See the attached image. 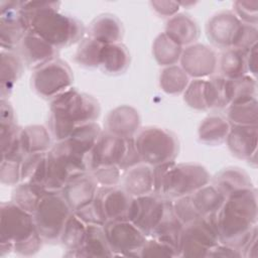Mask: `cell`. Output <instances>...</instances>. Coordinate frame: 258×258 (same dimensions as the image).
<instances>
[{
    "instance_id": "cell-1",
    "label": "cell",
    "mask_w": 258,
    "mask_h": 258,
    "mask_svg": "<svg viewBox=\"0 0 258 258\" xmlns=\"http://www.w3.org/2000/svg\"><path fill=\"white\" fill-rule=\"evenodd\" d=\"M60 2L23 1L20 12L31 31L56 49L81 41L85 33L83 23L77 18L60 13Z\"/></svg>"
},
{
    "instance_id": "cell-2",
    "label": "cell",
    "mask_w": 258,
    "mask_h": 258,
    "mask_svg": "<svg viewBox=\"0 0 258 258\" xmlns=\"http://www.w3.org/2000/svg\"><path fill=\"white\" fill-rule=\"evenodd\" d=\"M219 242L241 251L257 232V191L254 187L228 197L216 215Z\"/></svg>"
},
{
    "instance_id": "cell-3",
    "label": "cell",
    "mask_w": 258,
    "mask_h": 258,
    "mask_svg": "<svg viewBox=\"0 0 258 258\" xmlns=\"http://www.w3.org/2000/svg\"><path fill=\"white\" fill-rule=\"evenodd\" d=\"M49 130L55 141L67 139L76 127L94 122L100 115V105L92 96L70 88L50 102Z\"/></svg>"
},
{
    "instance_id": "cell-4",
    "label": "cell",
    "mask_w": 258,
    "mask_h": 258,
    "mask_svg": "<svg viewBox=\"0 0 258 258\" xmlns=\"http://www.w3.org/2000/svg\"><path fill=\"white\" fill-rule=\"evenodd\" d=\"M152 171L153 194L169 200L189 196L211 180L207 168L198 163L171 161L152 166Z\"/></svg>"
},
{
    "instance_id": "cell-5",
    "label": "cell",
    "mask_w": 258,
    "mask_h": 258,
    "mask_svg": "<svg viewBox=\"0 0 258 258\" xmlns=\"http://www.w3.org/2000/svg\"><path fill=\"white\" fill-rule=\"evenodd\" d=\"M0 255L5 256L39 233L33 214L26 212L12 201L1 204Z\"/></svg>"
},
{
    "instance_id": "cell-6",
    "label": "cell",
    "mask_w": 258,
    "mask_h": 258,
    "mask_svg": "<svg viewBox=\"0 0 258 258\" xmlns=\"http://www.w3.org/2000/svg\"><path fill=\"white\" fill-rule=\"evenodd\" d=\"M134 140L142 163L150 166L174 161L178 154L176 136L163 128L148 126L139 129Z\"/></svg>"
},
{
    "instance_id": "cell-7",
    "label": "cell",
    "mask_w": 258,
    "mask_h": 258,
    "mask_svg": "<svg viewBox=\"0 0 258 258\" xmlns=\"http://www.w3.org/2000/svg\"><path fill=\"white\" fill-rule=\"evenodd\" d=\"M216 215L201 216L183 225L179 240V256L208 257L210 251L220 243Z\"/></svg>"
},
{
    "instance_id": "cell-8",
    "label": "cell",
    "mask_w": 258,
    "mask_h": 258,
    "mask_svg": "<svg viewBox=\"0 0 258 258\" xmlns=\"http://www.w3.org/2000/svg\"><path fill=\"white\" fill-rule=\"evenodd\" d=\"M73 214L61 192L45 194L34 214L37 232L45 242L59 241L62 229Z\"/></svg>"
},
{
    "instance_id": "cell-9",
    "label": "cell",
    "mask_w": 258,
    "mask_h": 258,
    "mask_svg": "<svg viewBox=\"0 0 258 258\" xmlns=\"http://www.w3.org/2000/svg\"><path fill=\"white\" fill-rule=\"evenodd\" d=\"M31 84L37 95L53 99L71 88L73 74L67 62L54 58L33 72Z\"/></svg>"
},
{
    "instance_id": "cell-10",
    "label": "cell",
    "mask_w": 258,
    "mask_h": 258,
    "mask_svg": "<svg viewBox=\"0 0 258 258\" xmlns=\"http://www.w3.org/2000/svg\"><path fill=\"white\" fill-rule=\"evenodd\" d=\"M170 201L153 192L133 198L127 220L149 238L163 218Z\"/></svg>"
},
{
    "instance_id": "cell-11",
    "label": "cell",
    "mask_w": 258,
    "mask_h": 258,
    "mask_svg": "<svg viewBox=\"0 0 258 258\" xmlns=\"http://www.w3.org/2000/svg\"><path fill=\"white\" fill-rule=\"evenodd\" d=\"M104 231L113 256H139L147 237L130 221H109Z\"/></svg>"
},
{
    "instance_id": "cell-12",
    "label": "cell",
    "mask_w": 258,
    "mask_h": 258,
    "mask_svg": "<svg viewBox=\"0 0 258 258\" xmlns=\"http://www.w3.org/2000/svg\"><path fill=\"white\" fill-rule=\"evenodd\" d=\"M22 3L14 0L0 2V42L3 50L13 51L28 32L20 12Z\"/></svg>"
},
{
    "instance_id": "cell-13",
    "label": "cell",
    "mask_w": 258,
    "mask_h": 258,
    "mask_svg": "<svg viewBox=\"0 0 258 258\" xmlns=\"http://www.w3.org/2000/svg\"><path fill=\"white\" fill-rule=\"evenodd\" d=\"M129 138L119 137L108 131H103L89 154L90 171L106 165H117L119 167L126 154Z\"/></svg>"
},
{
    "instance_id": "cell-14",
    "label": "cell",
    "mask_w": 258,
    "mask_h": 258,
    "mask_svg": "<svg viewBox=\"0 0 258 258\" xmlns=\"http://www.w3.org/2000/svg\"><path fill=\"white\" fill-rule=\"evenodd\" d=\"M243 22L232 11H221L213 15L206 26L210 41L221 48L234 47Z\"/></svg>"
},
{
    "instance_id": "cell-15",
    "label": "cell",
    "mask_w": 258,
    "mask_h": 258,
    "mask_svg": "<svg viewBox=\"0 0 258 258\" xmlns=\"http://www.w3.org/2000/svg\"><path fill=\"white\" fill-rule=\"evenodd\" d=\"M179 61L188 77L203 79L216 71L218 59L213 48L205 44L192 43L182 49Z\"/></svg>"
},
{
    "instance_id": "cell-16",
    "label": "cell",
    "mask_w": 258,
    "mask_h": 258,
    "mask_svg": "<svg viewBox=\"0 0 258 258\" xmlns=\"http://www.w3.org/2000/svg\"><path fill=\"white\" fill-rule=\"evenodd\" d=\"M18 47L22 61L33 71L56 58V48L31 31L24 35Z\"/></svg>"
},
{
    "instance_id": "cell-17",
    "label": "cell",
    "mask_w": 258,
    "mask_h": 258,
    "mask_svg": "<svg viewBox=\"0 0 258 258\" xmlns=\"http://www.w3.org/2000/svg\"><path fill=\"white\" fill-rule=\"evenodd\" d=\"M96 198L101 205L107 222L128 219L133 198L123 188L117 186H99Z\"/></svg>"
},
{
    "instance_id": "cell-18",
    "label": "cell",
    "mask_w": 258,
    "mask_h": 258,
    "mask_svg": "<svg viewBox=\"0 0 258 258\" xmlns=\"http://www.w3.org/2000/svg\"><path fill=\"white\" fill-rule=\"evenodd\" d=\"M98 187L93 175L87 172L71 179L60 192L74 213L94 200Z\"/></svg>"
},
{
    "instance_id": "cell-19",
    "label": "cell",
    "mask_w": 258,
    "mask_h": 258,
    "mask_svg": "<svg viewBox=\"0 0 258 258\" xmlns=\"http://www.w3.org/2000/svg\"><path fill=\"white\" fill-rule=\"evenodd\" d=\"M257 125H232L226 138L228 148L238 158L250 161L256 157Z\"/></svg>"
},
{
    "instance_id": "cell-20",
    "label": "cell",
    "mask_w": 258,
    "mask_h": 258,
    "mask_svg": "<svg viewBox=\"0 0 258 258\" xmlns=\"http://www.w3.org/2000/svg\"><path fill=\"white\" fill-rule=\"evenodd\" d=\"M139 127L140 116L136 109L128 105L116 107L106 118L107 131L119 137H134Z\"/></svg>"
},
{
    "instance_id": "cell-21",
    "label": "cell",
    "mask_w": 258,
    "mask_h": 258,
    "mask_svg": "<svg viewBox=\"0 0 258 258\" xmlns=\"http://www.w3.org/2000/svg\"><path fill=\"white\" fill-rule=\"evenodd\" d=\"M87 36L102 44L121 42L123 36L122 23L113 14H101L95 17L89 25Z\"/></svg>"
},
{
    "instance_id": "cell-22",
    "label": "cell",
    "mask_w": 258,
    "mask_h": 258,
    "mask_svg": "<svg viewBox=\"0 0 258 258\" xmlns=\"http://www.w3.org/2000/svg\"><path fill=\"white\" fill-rule=\"evenodd\" d=\"M123 189L132 198L153 192L152 166L140 163L124 171Z\"/></svg>"
},
{
    "instance_id": "cell-23",
    "label": "cell",
    "mask_w": 258,
    "mask_h": 258,
    "mask_svg": "<svg viewBox=\"0 0 258 258\" xmlns=\"http://www.w3.org/2000/svg\"><path fill=\"white\" fill-rule=\"evenodd\" d=\"M165 33L180 46H188L198 39L200 35V28L195 19L189 15L178 13L168 19L165 27Z\"/></svg>"
},
{
    "instance_id": "cell-24",
    "label": "cell",
    "mask_w": 258,
    "mask_h": 258,
    "mask_svg": "<svg viewBox=\"0 0 258 258\" xmlns=\"http://www.w3.org/2000/svg\"><path fill=\"white\" fill-rule=\"evenodd\" d=\"M183 228V224L176 217L173 208H172V200L170 201L166 212L159 222V224L152 231L149 238L156 239L162 243H165L171 247H173L179 256V240L180 234Z\"/></svg>"
},
{
    "instance_id": "cell-25",
    "label": "cell",
    "mask_w": 258,
    "mask_h": 258,
    "mask_svg": "<svg viewBox=\"0 0 258 258\" xmlns=\"http://www.w3.org/2000/svg\"><path fill=\"white\" fill-rule=\"evenodd\" d=\"M77 257H111L113 253L109 246L104 227L88 225L86 238L81 249L76 253Z\"/></svg>"
},
{
    "instance_id": "cell-26",
    "label": "cell",
    "mask_w": 258,
    "mask_h": 258,
    "mask_svg": "<svg viewBox=\"0 0 258 258\" xmlns=\"http://www.w3.org/2000/svg\"><path fill=\"white\" fill-rule=\"evenodd\" d=\"M215 185L225 197L248 187H253L252 180L246 171L237 166H230L222 169L213 178Z\"/></svg>"
},
{
    "instance_id": "cell-27",
    "label": "cell",
    "mask_w": 258,
    "mask_h": 258,
    "mask_svg": "<svg viewBox=\"0 0 258 258\" xmlns=\"http://www.w3.org/2000/svg\"><path fill=\"white\" fill-rule=\"evenodd\" d=\"M20 144L25 155L30 153H45L52 147L51 134L42 125H29L21 128Z\"/></svg>"
},
{
    "instance_id": "cell-28",
    "label": "cell",
    "mask_w": 258,
    "mask_h": 258,
    "mask_svg": "<svg viewBox=\"0 0 258 258\" xmlns=\"http://www.w3.org/2000/svg\"><path fill=\"white\" fill-rule=\"evenodd\" d=\"M130 54L123 43L104 44L101 50L99 68L108 74L116 75L123 73L128 68Z\"/></svg>"
},
{
    "instance_id": "cell-29",
    "label": "cell",
    "mask_w": 258,
    "mask_h": 258,
    "mask_svg": "<svg viewBox=\"0 0 258 258\" xmlns=\"http://www.w3.org/2000/svg\"><path fill=\"white\" fill-rule=\"evenodd\" d=\"M1 99H7L15 83L22 74L23 66L20 56L13 51L1 50Z\"/></svg>"
},
{
    "instance_id": "cell-30",
    "label": "cell",
    "mask_w": 258,
    "mask_h": 258,
    "mask_svg": "<svg viewBox=\"0 0 258 258\" xmlns=\"http://www.w3.org/2000/svg\"><path fill=\"white\" fill-rule=\"evenodd\" d=\"M231 124L221 115L207 116L199 127L200 140L208 145H219L226 141Z\"/></svg>"
},
{
    "instance_id": "cell-31",
    "label": "cell",
    "mask_w": 258,
    "mask_h": 258,
    "mask_svg": "<svg viewBox=\"0 0 258 258\" xmlns=\"http://www.w3.org/2000/svg\"><path fill=\"white\" fill-rule=\"evenodd\" d=\"M189 196L201 216L216 215L226 200V197L215 185L209 183Z\"/></svg>"
},
{
    "instance_id": "cell-32",
    "label": "cell",
    "mask_w": 258,
    "mask_h": 258,
    "mask_svg": "<svg viewBox=\"0 0 258 258\" xmlns=\"http://www.w3.org/2000/svg\"><path fill=\"white\" fill-rule=\"evenodd\" d=\"M87 226L88 225L79 219L74 213L68 219L62 229L59 241L68 250L70 256H75L83 246L86 238Z\"/></svg>"
},
{
    "instance_id": "cell-33",
    "label": "cell",
    "mask_w": 258,
    "mask_h": 258,
    "mask_svg": "<svg viewBox=\"0 0 258 258\" xmlns=\"http://www.w3.org/2000/svg\"><path fill=\"white\" fill-rule=\"evenodd\" d=\"M152 53L155 60L160 66H174L180 59L182 46L169 38L165 32H162L155 38L153 42Z\"/></svg>"
},
{
    "instance_id": "cell-34",
    "label": "cell",
    "mask_w": 258,
    "mask_h": 258,
    "mask_svg": "<svg viewBox=\"0 0 258 258\" xmlns=\"http://www.w3.org/2000/svg\"><path fill=\"white\" fill-rule=\"evenodd\" d=\"M47 194L43 188L29 181H21L12 192V202L30 214H34L41 198Z\"/></svg>"
},
{
    "instance_id": "cell-35",
    "label": "cell",
    "mask_w": 258,
    "mask_h": 258,
    "mask_svg": "<svg viewBox=\"0 0 258 258\" xmlns=\"http://www.w3.org/2000/svg\"><path fill=\"white\" fill-rule=\"evenodd\" d=\"M205 100L208 109L225 108L230 105L228 79L214 77L205 81Z\"/></svg>"
},
{
    "instance_id": "cell-36",
    "label": "cell",
    "mask_w": 258,
    "mask_h": 258,
    "mask_svg": "<svg viewBox=\"0 0 258 258\" xmlns=\"http://www.w3.org/2000/svg\"><path fill=\"white\" fill-rule=\"evenodd\" d=\"M221 71L226 79L247 75V52L238 48H227L221 57Z\"/></svg>"
},
{
    "instance_id": "cell-37",
    "label": "cell",
    "mask_w": 258,
    "mask_h": 258,
    "mask_svg": "<svg viewBox=\"0 0 258 258\" xmlns=\"http://www.w3.org/2000/svg\"><path fill=\"white\" fill-rule=\"evenodd\" d=\"M189 83V77L179 66L165 67L159 77V85L162 91L169 95L183 93Z\"/></svg>"
},
{
    "instance_id": "cell-38",
    "label": "cell",
    "mask_w": 258,
    "mask_h": 258,
    "mask_svg": "<svg viewBox=\"0 0 258 258\" xmlns=\"http://www.w3.org/2000/svg\"><path fill=\"white\" fill-rule=\"evenodd\" d=\"M230 105L239 104L255 99L257 83L256 79L250 75H245L236 79H228Z\"/></svg>"
},
{
    "instance_id": "cell-39",
    "label": "cell",
    "mask_w": 258,
    "mask_h": 258,
    "mask_svg": "<svg viewBox=\"0 0 258 258\" xmlns=\"http://www.w3.org/2000/svg\"><path fill=\"white\" fill-rule=\"evenodd\" d=\"M257 98H255L244 103L229 105L227 110V120L232 125H257Z\"/></svg>"
},
{
    "instance_id": "cell-40",
    "label": "cell",
    "mask_w": 258,
    "mask_h": 258,
    "mask_svg": "<svg viewBox=\"0 0 258 258\" xmlns=\"http://www.w3.org/2000/svg\"><path fill=\"white\" fill-rule=\"evenodd\" d=\"M104 44L86 36L81 39L75 54V60L86 68H98L100 66L101 50Z\"/></svg>"
},
{
    "instance_id": "cell-41",
    "label": "cell",
    "mask_w": 258,
    "mask_h": 258,
    "mask_svg": "<svg viewBox=\"0 0 258 258\" xmlns=\"http://www.w3.org/2000/svg\"><path fill=\"white\" fill-rule=\"evenodd\" d=\"M205 81L203 79L192 80L183 92L184 102L192 109L208 110L205 100Z\"/></svg>"
},
{
    "instance_id": "cell-42",
    "label": "cell",
    "mask_w": 258,
    "mask_h": 258,
    "mask_svg": "<svg viewBox=\"0 0 258 258\" xmlns=\"http://www.w3.org/2000/svg\"><path fill=\"white\" fill-rule=\"evenodd\" d=\"M74 214L87 225L104 226L107 223V219L96 196L90 204L74 212Z\"/></svg>"
},
{
    "instance_id": "cell-43",
    "label": "cell",
    "mask_w": 258,
    "mask_h": 258,
    "mask_svg": "<svg viewBox=\"0 0 258 258\" xmlns=\"http://www.w3.org/2000/svg\"><path fill=\"white\" fill-rule=\"evenodd\" d=\"M172 208L176 217L183 225L201 217L191 202L190 196H184L172 200Z\"/></svg>"
},
{
    "instance_id": "cell-44",
    "label": "cell",
    "mask_w": 258,
    "mask_h": 258,
    "mask_svg": "<svg viewBox=\"0 0 258 258\" xmlns=\"http://www.w3.org/2000/svg\"><path fill=\"white\" fill-rule=\"evenodd\" d=\"M178 256L177 251L156 239H146L142 248L140 249V257H176Z\"/></svg>"
},
{
    "instance_id": "cell-45",
    "label": "cell",
    "mask_w": 258,
    "mask_h": 258,
    "mask_svg": "<svg viewBox=\"0 0 258 258\" xmlns=\"http://www.w3.org/2000/svg\"><path fill=\"white\" fill-rule=\"evenodd\" d=\"M121 172L117 165L100 166L90 171L99 186H116L120 181Z\"/></svg>"
},
{
    "instance_id": "cell-46",
    "label": "cell",
    "mask_w": 258,
    "mask_h": 258,
    "mask_svg": "<svg viewBox=\"0 0 258 258\" xmlns=\"http://www.w3.org/2000/svg\"><path fill=\"white\" fill-rule=\"evenodd\" d=\"M235 15L244 23L256 25L258 20L257 1H236L233 5Z\"/></svg>"
},
{
    "instance_id": "cell-47",
    "label": "cell",
    "mask_w": 258,
    "mask_h": 258,
    "mask_svg": "<svg viewBox=\"0 0 258 258\" xmlns=\"http://www.w3.org/2000/svg\"><path fill=\"white\" fill-rule=\"evenodd\" d=\"M21 162L1 159L0 167V180L3 184L17 185L21 181Z\"/></svg>"
},
{
    "instance_id": "cell-48",
    "label": "cell",
    "mask_w": 258,
    "mask_h": 258,
    "mask_svg": "<svg viewBox=\"0 0 258 258\" xmlns=\"http://www.w3.org/2000/svg\"><path fill=\"white\" fill-rule=\"evenodd\" d=\"M151 5L159 15L167 17L175 15L180 7L179 2L173 1H152Z\"/></svg>"
},
{
    "instance_id": "cell-49",
    "label": "cell",
    "mask_w": 258,
    "mask_h": 258,
    "mask_svg": "<svg viewBox=\"0 0 258 258\" xmlns=\"http://www.w3.org/2000/svg\"><path fill=\"white\" fill-rule=\"evenodd\" d=\"M208 257H242V253L234 247L219 243L210 251Z\"/></svg>"
},
{
    "instance_id": "cell-50",
    "label": "cell",
    "mask_w": 258,
    "mask_h": 258,
    "mask_svg": "<svg viewBox=\"0 0 258 258\" xmlns=\"http://www.w3.org/2000/svg\"><path fill=\"white\" fill-rule=\"evenodd\" d=\"M247 71L256 78L257 74V44L247 52Z\"/></svg>"
}]
</instances>
